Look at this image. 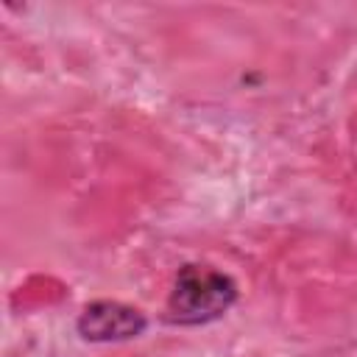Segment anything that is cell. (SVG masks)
Instances as JSON below:
<instances>
[{"label": "cell", "mask_w": 357, "mask_h": 357, "mask_svg": "<svg viewBox=\"0 0 357 357\" xmlns=\"http://www.w3.org/2000/svg\"><path fill=\"white\" fill-rule=\"evenodd\" d=\"M234 298H237V284L226 273L209 265H184L176 273L165 318L178 326L209 324L226 315Z\"/></svg>", "instance_id": "obj_1"}, {"label": "cell", "mask_w": 357, "mask_h": 357, "mask_svg": "<svg viewBox=\"0 0 357 357\" xmlns=\"http://www.w3.org/2000/svg\"><path fill=\"white\" fill-rule=\"evenodd\" d=\"M148 326L145 315L134 307L117 304V301H95L86 304L78 315V332L84 340L109 343V340H131L142 335Z\"/></svg>", "instance_id": "obj_2"}]
</instances>
